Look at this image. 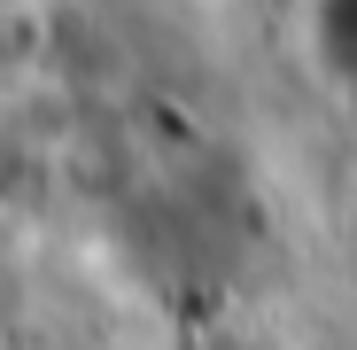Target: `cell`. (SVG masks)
Wrapping results in <instances>:
<instances>
[{
	"instance_id": "cell-1",
	"label": "cell",
	"mask_w": 357,
	"mask_h": 350,
	"mask_svg": "<svg viewBox=\"0 0 357 350\" xmlns=\"http://www.w3.org/2000/svg\"><path fill=\"white\" fill-rule=\"evenodd\" d=\"M225 350H249V342H225Z\"/></svg>"
}]
</instances>
